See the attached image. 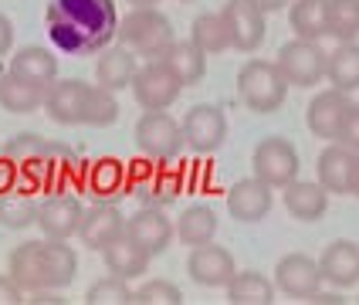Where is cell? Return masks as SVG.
<instances>
[{
    "mask_svg": "<svg viewBox=\"0 0 359 305\" xmlns=\"http://www.w3.org/2000/svg\"><path fill=\"white\" fill-rule=\"evenodd\" d=\"M187 271L190 278L203 288H227V282L238 275V264H234V255L220 244H200L190 251V262H187Z\"/></svg>",
    "mask_w": 359,
    "mask_h": 305,
    "instance_id": "cell-9",
    "label": "cell"
},
{
    "mask_svg": "<svg viewBox=\"0 0 359 305\" xmlns=\"http://www.w3.org/2000/svg\"><path fill=\"white\" fill-rule=\"evenodd\" d=\"M251 7H258L261 14H275V11H285L288 7V0H248Z\"/></svg>",
    "mask_w": 359,
    "mask_h": 305,
    "instance_id": "cell-43",
    "label": "cell"
},
{
    "mask_svg": "<svg viewBox=\"0 0 359 305\" xmlns=\"http://www.w3.org/2000/svg\"><path fill=\"white\" fill-rule=\"evenodd\" d=\"M153 58L170 65L183 85H197L203 79V72H207V55L200 51L194 41H170V44H163Z\"/></svg>",
    "mask_w": 359,
    "mask_h": 305,
    "instance_id": "cell-24",
    "label": "cell"
},
{
    "mask_svg": "<svg viewBox=\"0 0 359 305\" xmlns=\"http://www.w3.org/2000/svg\"><path fill=\"white\" fill-rule=\"evenodd\" d=\"M7 72L34 81L41 88H51V81H58V58L44 44H27V48H18L11 55V68Z\"/></svg>",
    "mask_w": 359,
    "mask_h": 305,
    "instance_id": "cell-21",
    "label": "cell"
},
{
    "mask_svg": "<svg viewBox=\"0 0 359 305\" xmlns=\"http://www.w3.org/2000/svg\"><path fill=\"white\" fill-rule=\"evenodd\" d=\"M349 194L359 197V156H356V170H353V187H349Z\"/></svg>",
    "mask_w": 359,
    "mask_h": 305,
    "instance_id": "cell-45",
    "label": "cell"
},
{
    "mask_svg": "<svg viewBox=\"0 0 359 305\" xmlns=\"http://www.w3.org/2000/svg\"><path fill=\"white\" fill-rule=\"evenodd\" d=\"M102 262H105V268H109V275L133 282V278H142V275H146V268H149L153 258L122 234V238H116V241L102 251Z\"/></svg>",
    "mask_w": 359,
    "mask_h": 305,
    "instance_id": "cell-26",
    "label": "cell"
},
{
    "mask_svg": "<svg viewBox=\"0 0 359 305\" xmlns=\"http://www.w3.org/2000/svg\"><path fill=\"white\" fill-rule=\"evenodd\" d=\"M312 299H316L319 305H339V302H342V299L336 295V292H316Z\"/></svg>",
    "mask_w": 359,
    "mask_h": 305,
    "instance_id": "cell-44",
    "label": "cell"
},
{
    "mask_svg": "<svg viewBox=\"0 0 359 305\" xmlns=\"http://www.w3.org/2000/svg\"><path fill=\"white\" fill-rule=\"evenodd\" d=\"M88 190L99 201L112 203L116 197L133 194V170L122 160H116V156H105V160L92 163V170H88Z\"/></svg>",
    "mask_w": 359,
    "mask_h": 305,
    "instance_id": "cell-22",
    "label": "cell"
},
{
    "mask_svg": "<svg viewBox=\"0 0 359 305\" xmlns=\"http://www.w3.org/2000/svg\"><path fill=\"white\" fill-rule=\"evenodd\" d=\"M275 288L292 299H312L322 288L319 262L309 255H285L275 264Z\"/></svg>",
    "mask_w": 359,
    "mask_h": 305,
    "instance_id": "cell-12",
    "label": "cell"
},
{
    "mask_svg": "<svg viewBox=\"0 0 359 305\" xmlns=\"http://www.w3.org/2000/svg\"><path fill=\"white\" fill-rule=\"evenodd\" d=\"M136 146L146 160H177L183 153V126H180L166 109L160 112H142V119L136 122Z\"/></svg>",
    "mask_w": 359,
    "mask_h": 305,
    "instance_id": "cell-4",
    "label": "cell"
},
{
    "mask_svg": "<svg viewBox=\"0 0 359 305\" xmlns=\"http://www.w3.org/2000/svg\"><path fill=\"white\" fill-rule=\"evenodd\" d=\"M119 41H122V48L153 58L163 44L173 41V27H170V20L163 18L156 7H133L119 20Z\"/></svg>",
    "mask_w": 359,
    "mask_h": 305,
    "instance_id": "cell-2",
    "label": "cell"
},
{
    "mask_svg": "<svg viewBox=\"0 0 359 305\" xmlns=\"http://www.w3.org/2000/svg\"><path fill=\"white\" fill-rule=\"evenodd\" d=\"M85 302L88 305H129L133 302V288H129L126 278L109 275V278L95 282L88 292H85Z\"/></svg>",
    "mask_w": 359,
    "mask_h": 305,
    "instance_id": "cell-37",
    "label": "cell"
},
{
    "mask_svg": "<svg viewBox=\"0 0 359 305\" xmlns=\"http://www.w3.org/2000/svg\"><path fill=\"white\" fill-rule=\"evenodd\" d=\"M11 48H14V27H11V20L0 14V58L11 55Z\"/></svg>",
    "mask_w": 359,
    "mask_h": 305,
    "instance_id": "cell-42",
    "label": "cell"
},
{
    "mask_svg": "<svg viewBox=\"0 0 359 305\" xmlns=\"http://www.w3.org/2000/svg\"><path fill=\"white\" fill-rule=\"evenodd\" d=\"M183 88H187V85L180 81L177 72L156 58H149L146 65H140V72H136V79H133V95H136V102H140L146 112L170 109V105L180 99Z\"/></svg>",
    "mask_w": 359,
    "mask_h": 305,
    "instance_id": "cell-6",
    "label": "cell"
},
{
    "mask_svg": "<svg viewBox=\"0 0 359 305\" xmlns=\"http://www.w3.org/2000/svg\"><path fill=\"white\" fill-rule=\"evenodd\" d=\"M285 92H288V85H285L281 72L271 65V61L251 58L238 72V95H241V102H244L251 112H258V116H268V112L281 109Z\"/></svg>",
    "mask_w": 359,
    "mask_h": 305,
    "instance_id": "cell-1",
    "label": "cell"
},
{
    "mask_svg": "<svg viewBox=\"0 0 359 305\" xmlns=\"http://www.w3.org/2000/svg\"><path fill=\"white\" fill-rule=\"evenodd\" d=\"M79 278V255L68 248L65 241H38V282L41 288H68V285Z\"/></svg>",
    "mask_w": 359,
    "mask_h": 305,
    "instance_id": "cell-11",
    "label": "cell"
},
{
    "mask_svg": "<svg viewBox=\"0 0 359 305\" xmlns=\"http://www.w3.org/2000/svg\"><path fill=\"white\" fill-rule=\"evenodd\" d=\"M81 217H85V207L72 194H55V197L38 203V227L44 231V238H55V241L75 238Z\"/></svg>",
    "mask_w": 359,
    "mask_h": 305,
    "instance_id": "cell-10",
    "label": "cell"
},
{
    "mask_svg": "<svg viewBox=\"0 0 359 305\" xmlns=\"http://www.w3.org/2000/svg\"><path fill=\"white\" fill-rule=\"evenodd\" d=\"M18 183H20V163H14L11 156H4V160H0V197L11 194V190H18Z\"/></svg>",
    "mask_w": 359,
    "mask_h": 305,
    "instance_id": "cell-40",
    "label": "cell"
},
{
    "mask_svg": "<svg viewBox=\"0 0 359 305\" xmlns=\"http://www.w3.org/2000/svg\"><path fill=\"white\" fill-rule=\"evenodd\" d=\"M325 58L329 51H322L319 41H285L278 48V58L275 68L281 72L285 85H295V88H312L316 81L325 79Z\"/></svg>",
    "mask_w": 359,
    "mask_h": 305,
    "instance_id": "cell-3",
    "label": "cell"
},
{
    "mask_svg": "<svg viewBox=\"0 0 359 305\" xmlns=\"http://www.w3.org/2000/svg\"><path fill=\"white\" fill-rule=\"evenodd\" d=\"M51 153H61V146L41 140L34 133H20L4 146V156H11L14 163H55Z\"/></svg>",
    "mask_w": 359,
    "mask_h": 305,
    "instance_id": "cell-34",
    "label": "cell"
},
{
    "mask_svg": "<svg viewBox=\"0 0 359 305\" xmlns=\"http://www.w3.org/2000/svg\"><path fill=\"white\" fill-rule=\"evenodd\" d=\"M356 302H359V299H356Z\"/></svg>",
    "mask_w": 359,
    "mask_h": 305,
    "instance_id": "cell-47",
    "label": "cell"
},
{
    "mask_svg": "<svg viewBox=\"0 0 359 305\" xmlns=\"http://www.w3.org/2000/svg\"><path fill=\"white\" fill-rule=\"evenodd\" d=\"M227 210H231V217L241 224L264 221V217L271 214V187L264 180H258V177L238 180L227 190Z\"/></svg>",
    "mask_w": 359,
    "mask_h": 305,
    "instance_id": "cell-16",
    "label": "cell"
},
{
    "mask_svg": "<svg viewBox=\"0 0 359 305\" xmlns=\"http://www.w3.org/2000/svg\"><path fill=\"white\" fill-rule=\"evenodd\" d=\"M126 4H129V7H156L160 0H126Z\"/></svg>",
    "mask_w": 359,
    "mask_h": 305,
    "instance_id": "cell-46",
    "label": "cell"
},
{
    "mask_svg": "<svg viewBox=\"0 0 359 305\" xmlns=\"http://www.w3.org/2000/svg\"><path fill=\"white\" fill-rule=\"evenodd\" d=\"M346 109H349V95H346V92H339V88L319 92L316 99L309 102V109H305L309 133L319 136V140L336 142V133H339V122H342V116H346Z\"/></svg>",
    "mask_w": 359,
    "mask_h": 305,
    "instance_id": "cell-17",
    "label": "cell"
},
{
    "mask_svg": "<svg viewBox=\"0 0 359 305\" xmlns=\"http://www.w3.org/2000/svg\"><path fill=\"white\" fill-rule=\"evenodd\" d=\"M299 149L292 146L288 140H281V136H268V140H261L255 146V153H251V170H255V177L264 180L271 190L275 187H288L292 180H299Z\"/></svg>",
    "mask_w": 359,
    "mask_h": 305,
    "instance_id": "cell-5",
    "label": "cell"
},
{
    "mask_svg": "<svg viewBox=\"0 0 359 305\" xmlns=\"http://www.w3.org/2000/svg\"><path fill=\"white\" fill-rule=\"evenodd\" d=\"M329 38L339 44L359 38V0H329Z\"/></svg>",
    "mask_w": 359,
    "mask_h": 305,
    "instance_id": "cell-35",
    "label": "cell"
},
{
    "mask_svg": "<svg viewBox=\"0 0 359 305\" xmlns=\"http://www.w3.org/2000/svg\"><path fill=\"white\" fill-rule=\"evenodd\" d=\"M136 72H140V61H136V51H129V48H109L95 61V81H99V88H109V92L133 88Z\"/></svg>",
    "mask_w": 359,
    "mask_h": 305,
    "instance_id": "cell-23",
    "label": "cell"
},
{
    "mask_svg": "<svg viewBox=\"0 0 359 305\" xmlns=\"http://www.w3.org/2000/svg\"><path fill=\"white\" fill-rule=\"evenodd\" d=\"M217 227H220V221H217V214H214L210 203H190V207L180 214V221L173 224V234L180 238V244L200 248V244L214 241Z\"/></svg>",
    "mask_w": 359,
    "mask_h": 305,
    "instance_id": "cell-25",
    "label": "cell"
},
{
    "mask_svg": "<svg viewBox=\"0 0 359 305\" xmlns=\"http://www.w3.org/2000/svg\"><path fill=\"white\" fill-rule=\"evenodd\" d=\"M44 92H48V88H41L34 81L20 79L14 72L0 75V109H4V112H14V116L34 112V109L44 105Z\"/></svg>",
    "mask_w": 359,
    "mask_h": 305,
    "instance_id": "cell-27",
    "label": "cell"
},
{
    "mask_svg": "<svg viewBox=\"0 0 359 305\" xmlns=\"http://www.w3.org/2000/svg\"><path fill=\"white\" fill-rule=\"evenodd\" d=\"M133 170V166H129ZM177 180L170 177V173H163V170H133V194H140L146 203H170L177 201Z\"/></svg>",
    "mask_w": 359,
    "mask_h": 305,
    "instance_id": "cell-32",
    "label": "cell"
},
{
    "mask_svg": "<svg viewBox=\"0 0 359 305\" xmlns=\"http://www.w3.org/2000/svg\"><path fill=\"white\" fill-rule=\"evenodd\" d=\"M322 282L332 288H349L359 282V244L356 241H332L319 258Z\"/></svg>",
    "mask_w": 359,
    "mask_h": 305,
    "instance_id": "cell-18",
    "label": "cell"
},
{
    "mask_svg": "<svg viewBox=\"0 0 359 305\" xmlns=\"http://www.w3.org/2000/svg\"><path fill=\"white\" fill-rule=\"evenodd\" d=\"M285 210L295 221H319L322 214L329 210V190L319 180H292L285 187Z\"/></svg>",
    "mask_w": 359,
    "mask_h": 305,
    "instance_id": "cell-20",
    "label": "cell"
},
{
    "mask_svg": "<svg viewBox=\"0 0 359 305\" xmlns=\"http://www.w3.org/2000/svg\"><path fill=\"white\" fill-rule=\"evenodd\" d=\"M180 126H183L187 146H190L194 153H200V156L220 149V142L227 136V116L220 112V105H194V109L183 116Z\"/></svg>",
    "mask_w": 359,
    "mask_h": 305,
    "instance_id": "cell-7",
    "label": "cell"
},
{
    "mask_svg": "<svg viewBox=\"0 0 359 305\" xmlns=\"http://www.w3.org/2000/svg\"><path fill=\"white\" fill-rule=\"evenodd\" d=\"M190 41L197 44L203 55H220L231 48V31H227V20L220 14H200L190 24Z\"/></svg>",
    "mask_w": 359,
    "mask_h": 305,
    "instance_id": "cell-31",
    "label": "cell"
},
{
    "mask_svg": "<svg viewBox=\"0 0 359 305\" xmlns=\"http://www.w3.org/2000/svg\"><path fill=\"white\" fill-rule=\"evenodd\" d=\"M119 119V102H116V92L109 88H99L92 85L88 92V102H85V126H112Z\"/></svg>",
    "mask_w": 359,
    "mask_h": 305,
    "instance_id": "cell-36",
    "label": "cell"
},
{
    "mask_svg": "<svg viewBox=\"0 0 359 305\" xmlns=\"http://www.w3.org/2000/svg\"><path fill=\"white\" fill-rule=\"evenodd\" d=\"M325 79L332 81V88L339 92H356L359 88V44L356 41H346L336 51H329L325 58Z\"/></svg>",
    "mask_w": 359,
    "mask_h": 305,
    "instance_id": "cell-29",
    "label": "cell"
},
{
    "mask_svg": "<svg viewBox=\"0 0 359 305\" xmlns=\"http://www.w3.org/2000/svg\"><path fill=\"white\" fill-rule=\"evenodd\" d=\"M220 18L227 20V31H231V48L238 51H258L261 41H264V14L258 7H251L248 0H227Z\"/></svg>",
    "mask_w": 359,
    "mask_h": 305,
    "instance_id": "cell-14",
    "label": "cell"
},
{
    "mask_svg": "<svg viewBox=\"0 0 359 305\" xmlns=\"http://www.w3.org/2000/svg\"><path fill=\"white\" fill-rule=\"evenodd\" d=\"M356 156L359 153L346 149L342 142H332V146L322 149L319 163H316V173H319V183L329 194H349L353 170H356Z\"/></svg>",
    "mask_w": 359,
    "mask_h": 305,
    "instance_id": "cell-19",
    "label": "cell"
},
{
    "mask_svg": "<svg viewBox=\"0 0 359 305\" xmlns=\"http://www.w3.org/2000/svg\"><path fill=\"white\" fill-rule=\"evenodd\" d=\"M122 231H126V221H122V214L116 210V203L99 201L95 207L85 210L81 227H79V241L88 251H105L116 238H122Z\"/></svg>",
    "mask_w": 359,
    "mask_h": 305,
    "instance_id": "cell-15",
    "label": "cell"
},
{
    "mask_svg": "<svg viewBox=\"0 0 359 305\" xmlns=\"http://www.w3.org/2000/svg\"><path fill=\"white\" fill-rule=\"evenodd\" d=\"M275 282H268L261 271H238L227 282V302L231 305H271L275 302Z\"/></svg>",
    "mask_w": 359,
    "mask_h": 305,
    "instance_id": "cell-30",
    "label": "cell"
},
{
    "mask_svg": "<svg viewBox=\"0 0 359 305\" xmlns=\"http://www.w3.org/2000/svg\"><path fill=\"white\" fill-rule=\"evenodd\" d=\"M24 302V288L11 275H0V305H18Z\"/></svg>",
    "mask_w": 359,
    "mask_h": 305,
    "instance_id": "cell-41",
    "label": "cell"
},
{
    "mask_svg": "<svg viewBox=\"0 0 359 305\" xmlns=\"http://www.w3.org/2000/svg\"><path fill=\"white\" fill-rule=\"evenodd\" d=\"M122 234L136 244V248H142L149 258H156V255H163V251L170 248V241H173V224H170V217L163 214L160 207H142V210H136V214L126 221V231H122Z\"/></svg>",
    "mask_w": 359,
    "mask_h": 305,
    "instance_id": "cell-8",
    "label": "cell"
},
{
    "mask_svg": "<svg viewBox=\"0 0 359 305\" xmlns=\"http://www.w3.org/2000/svg\"><path fill=\"white\" fill-rule=\"evenodd\" d=\"M0 224L7 231H24L31 224H38V203L24 190H11L0 197Z\"/></svg>",
    "mask_w": 359,
    "mask_h": 305,
    "instance_id": "cell-33",
    "label": "cell"
},
{
    "mask_svg": "<svg viewBox=\"0 0 359 305\" xmlns=\"http://www.w3.org/2000/svg\"><path fill=\"white\" fill-rule=\"evenodd\" d=\"M92 85L79 79H58L44 92V109L58 126H79L85 122V102H88Z\"/></svg>",
    "mask_w": 359,
    "mask_h": 305,
    "instance_id": "cell-13",
    "label": "cell"
},
{
    "mask_svg": "<svg viewBox=\"0 0 359 305\" xmlns=\"http://www.w3.org/2000/svg\"><path fill=\"white\" fill-rule=\"evenodd\" d=\"M288 24L302 41H319L329 34V0H292Z\"/></svg>",
    "mask_w": 359,
    "mask_h": 305,
    "instance_id": "cell-28",
    "label": "cell"
},
{
    "mask_svg": "<svg viewBox=\"0 0 359 305\" xmlns=\"http://www.w3.org/2000/svg\"><path fill=\"white\" fill-rule=\"evenodd\" d=\"M336 142L359 153V102H349V109H346V116L339 122V133H336Z\"/></svg>",
    "mask_w": 359,
    "mask_h": 305,
    "instance_id": "cell-39",
    "label": "cell"
},
{
    "mask_svg": "<svg viewBox=\"0 0 359 305\" xmlns=\"http://www.w3.org/2000/svg\"><path fill=\"white\" fill-rule=\"evenodd\" d=\"M129 305H183V292L173 282L153 278V282L133 288V302Z\"/></svg>",
    "mask_w": 359,
    "mask_h": 305,
    "instance_id": "cell-38",
    "label": "cell"
}]
</instances>
